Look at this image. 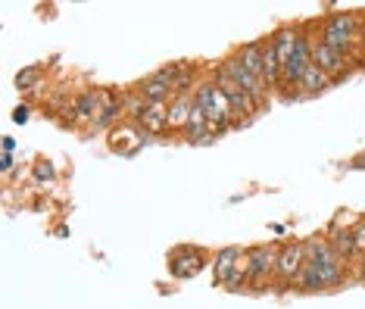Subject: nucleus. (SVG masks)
<instances>
[{
    "mask_svg": "<svg viewBox=\"0 0 365 309\" xmlns=\"http://www.w3.org/2000/svg\"><path fill=\"white\" fill-rule=\"evenodd\" d=\"M38 78H41V69H26V72H19V78H16V85H19V88H31Z\"/></svg>",
    "mask_w": 365,
    "mask_h": 309,
    "instance_id": "obj_19",
    "label": "nucleus"
},
{
    "mask_svg": "<svg viewBox=\"0 0 365 309\" xmlns=\"http://www.w3.org/2000/svg\"><path fill=\"white\" fill-rule=\"evenodd\" d=\"M359 278L365 281V260H362V265H359Z\"/></svg>",
    "mask_w": 365,
    "mask_h": 309,
    "instance_id": "obj_25",
    "label": "nucleus"
},
{
    "mask_svg": "<svg viewBox=\"0 0 365 309\" xmlns=\"http://www.w3.org/2000/svg\"><path fill=\"white\" fill-rule=\"evenodd\" d=\"M222 72H225L228 78H235L237 85L244 88L247 94H250V97L256 100V103H259V100L265 97V81L259 78V75H253V72L247 69V66L240 63V60H228V63H225V69H222Z\"/></svg>",
    "mask_w": 365,
    "mask_h": 309,
    "instance_id": "obj_5",
    "label": "nucleus"
},
{
    "mask_svg": "<svg viewBox=\"0 0 365 309\" xmlns=\"http://www.w3.org/2000/svg\"><path fill=\"white\" fill-rule=\"evenodd\" d=\"M306 269V247L303 244H284L278 250V275L287 281H300V275Z\"/></svg>",
    "mask_w": 365,
    "mask_h": 309,
    "instance_id": "obj_4",
    "label": "nucleus"
},
{
    "mask_svg": "<svg viewBox=\"0 0 365 309\" xmlns=\"http://www.w3.org/2000/svg\"><path fill=\"white\" fill-rule=\"evenodd\" d=\"M13 147H16V141L13 138H4V150H6V153H13Z\"/></svg>",
    "mask_w": 365,
    "mask_h": 309,
    "instance_id": "obj_24",
    "label": "nucleus"
},
{
    "mask_svg": "<svg viewBox=\"0 0 365 309\" xmlns=\"http://www.w3.org/2000/svg\"><path fill=\"white\" fill-rule=\"evenodd\" d=\"M0 169H4V172L13 169V156H10V153H4V160H0Z\"/></svg>",
    "mask_w": 365,
    "mask_h": 309,
    "instance_id": "obj_23",
    "label": "nucleus"
},
{
    "mask_svg": "<svg viewBox=\"0 0 365 309\" xmlns=\"http://www.w3.org/2000/svg\"><path fill=\"white\" fill-rule=\"evenodd\" d=\"M331 250L337 253V260H344V256L356 253V240H353V231H340V235L331 240Z\"/></svg>",
    "mask_w": 365,
    "mask_h": 309,
    "instance_id": "obj_17",
    "label": "nucleus"
},
{
    "mask_svg": "<svg viewBox=\"0 0 365 309\" xmlns=\"http://www.w3.org/2000/svg\"><path fill=\"white\" fill-rule=\"evenodd\" d=\"M356 166H365V156H359V160H356Z\"/></svg>",
    "mask_w": 365,
    "mask_h": 309,
    "instance_id": "obj_26",
    "label": "nucleus"
},
{
    "mask_svg": "<svg viewBox=\"0 0 365 309\" xmlns=\"http://www.w3.org/2000/svg\"><path fill=\"white\" fill-rule=\"evenodd\" d=\"M262 47H265V44H259V41H253V44H247L244 50H240V56H237V60L244 63L253 75H259V78H262Z\"/></svg>",
    "mask_w": 365,
    "mask_h": 309,
    "instance_id": "obj_14",
    "label": "nucleus"
},
{
    "mask_svg": "<svg viewBox=\"0 0 365 309\" xmlns=\"http://www.w3.org/2000/svg\"><path fill=\"white\" fill-rule=\"evenodd\" d=\"M169 269L175 278H190V275H197L203 269V253L200 250H175V253L169 256Z\"/></svg>",
    "mask_w": 365,
    "mask_h": 309,
    "instance_id": "obj_9",
    "label": "nucleus"
},
{
    "mask_svg": "<svg viewBox=\"0 0 365 309\" xmlns=\"http://www.w3.org/2000/svg\"><path fill=\"white\" fill-rule=\"evenodd\" d=\"M190 110H194V100L190 97H185V94L172 97V103H169V128H185Z\"/></svg>",
    "mask_w": 365,
    "mask_h": 309,
    "instance_id": "obj_13",
    "label": "nucleus"
},
{
    "mask_svg": "<svg viewBox=\"0 0 365 309\" xmlns=\"http://www.w3.org/2000/svg\"><path fill=\"white\" fill-rule=\"evenodd\" d=\"M215 85L222 88V94H225V100L231 103V113H235V116H247V113H253V110H256V100L247 94V91L240 88L235 78H228L225 72L219 75V81H215Z\"/></svg>",
    "mask_w": 365,
    "mask_h": 309,
    "instance_id": "obj_7",
    "label": "nucleus"
},
{
    "mask_svg": "<svg viewBox=\"0 0 365 309\" xmlns=\"http://www.w3.org/2000/svg\"><path fill=\"white\" fill-rule=\"evenodd\" d=\"M356 35H359V22H356L353 13H334L325 22V29H322V41H325L328 47L340 50V54H346V50L353 47Z\"/></svg>",
    "mask_w": 365,
    "mask_h": 309,
    "instance_id": "obj_2",
    "label": "nucleus"
},
{
    "mask_svg": "<svg viewBox=\"0 0 365 309\" xmlns=\"http://www.w3.org/2000/svg\"><path fill=\"white\" fill-rule=\"evenodd\" d=\"M353 240H356V253H365V222L353 228Z\"/></svg>",
    "mask_w": 365,
    "mask_h": 309,
    "instance_id": "obj_20",
    "label": "nucleus"
},
{
    "mask_svg": "<svg viewBox=\"0 0 365 309\" xmlns=\"http://www.w3.org/2000/svg\"><path fill=\"white\" fill-rule=\"evenodd\" d=\"M76 113L81 116V119H88V116L101 113V91H91V94H81L76 100Z\"/></svg>",
    "mask_w": 365,
    "mask_h": 309,
    "instance_id": "obj_16",
    "label": "nucleus"
},
{
    "mask_svg": "<svg viewBox=\"0 0 365 309\" xmlns=\"http://www.w3.org/2000/svg\"><path fill=\"white\" fill-rule=\"evenodd\" d=\"M194 103L203 110V116L210 119V135H215V131H225L228 122H231V103L225 100V94H222V88L215 85V81H206V85L197 88V97Z\"/></svg>",
    "mask_w": 365,
    "mask_h": 309,
    "instance_id": "obj_1",
    "label": "nucleus"
},
{
    "mask_svg": "<svg viewBox=\"0 0 365 309\" xmlns=\"http://www.w3.org/2000/svg\"><path fill=\"white\" fill-rule=\"evenodd\" d=\"M281 56H278V50H275V44H265L262 47V81L265 85H281Z\"/></svg>",
    "mask_w": 365,
    "mask_h": 309,
    "instance_id": "obj_11",
    "label": "nucleus"
},
{
    "mask_svg": "<svg viewBox=\"0 0 365 309\" xmlns=\"http://www.w3.org/2000/svg\"><path fill=\"white\" fill-rule=\"evenodd\" d=\"M122 113H125V110H122V103H110V106H103L101 116H97V125H110L113 119H119Z\"/></svg>",
    "mask_w": 365,
    "mask_h": 309,
    "instance_id": "obj_18",
    "label": "nucleus"
},
{
    "mask_svg": "<svg viewBox=\"0 0 365 309\" xmlns=\"http://www.w3.org/2000/svg\"><path fill=\"white\" fill-rule=\"evenodd\" d=\"M309 66H312V41H309V35H300L294 54H290L284 60V66H281V85H284V88L300 85Z\"/></svg>",
    "mask_w": 365,
    "mask_h": 309,
    "instance_id": "obj_3",
    "label": "nucleus"
},
{
    "mask_svg": "<svg viewBox=\"0 0 365 309\" xmlns=\"http://www.w3.org/2000/svg\"><path fill=\"white\" fill-rule=\"evenodd\" d=\"M240 256H244V250H240V247H225L219 256H215V278H219L222 285H225L228 275L235 272V265L240 263Z\"/></svg>",
    "mask_w": 365,
    "mask_h": 309,
    "instance_id": "obj_12",
    "label": "nucleus"
},
{
    "mask_svg": "<svg viewBox=\"0 0 365 309\" xmlns=\"http://www.w3.org/2000/svg\"><path fill=\"white\" fill-rule=\"evenodd\" d=\"M359 38H362V44H365V25H362V31H359Z\"/></svg>",
    "mask_w": 365,
    "mask_h": 309,
    "instance_id": "obj_27",
    "label": "nucleus"
},
{
    "mask_svg": "<svg viewBox=\"0 0 365 309\" xmlns=\"http://www.w3.org/2000/svg\"><path fill=\"white\" fill-rule=\"evenodd\" d=\"M328 85H331V75H325L315 63L309 66V69H306L303 81H300V88H303V91H309V94H315V91H325Z\"/></svg>",
    "mask_w": 365,
    "mask_h": 309,
    "instance_id": "obj_15",
    "label": "nucleus"
},
{
    "mask_svg": "<svg viewBox=\"0 0 365 309\" xmlns=\"http://www.w3.org/2000/svg\"><path fill=\"white\" fill-rule=\"evenodd\" d=\"M247 263H250V281H259L262 285V281L278 269V250H272L269 244L253 247L250 253H247Z\"/></svg>",
    "mask_w": 365,
    "mask_h": 309,
    "instance_id": "obj_6",
    "label": "nucleus"
},
{
    "mask_svg": "<svg viewBox=\"0 0 365 309\" xmlns=\"http://www.w3.org/2000/svg\"><path fill=\"white\" fill-rule=\"evenodd\" d=\"M312 63L319 66L325 75H340L344 72V66H346V56L340 54V50L328 47L325 41H315L312 44Z\"/></svg>",
    "mask_w": 365,
    "mask_h": 309,
    "instance_id": "obj_8",
    "label": "nucleus"
},
{
    "mask_svg": "<svg viewBox=\"0 0 365 309\" xmlns=\"http://www.w3.org/2000/svg\"><path fill=\"white\" fill-rule=\"evenodd\" d=\"M35 175H38V178H53V169H51V166H44V163H41L38 169H35Z\"/></svg>",
    "mask_w": 365,
    "mask_h": 309,
    "instance_id": "obj_21",
    "label": "nucleus"
},
{
    "mask_svg": "<svg viewBox=\"0 0 365 309\" xmlns=\"http://www.w3.org/2000/svg\"><path fill=\"white\" fill-rule=\"evenodd\" d=\"M140 125L147 128V135H160L169 128V106L165 103H144V110L138 113Z\"/></svg>",
    "mask_w": 365,
    "mask_h": 309,
    "instance_id": "obj_10",
    "label": "nucleus"
},
{
    "mask_svg": "<svg viewBox=\"0 0 365 309\" xmlns=\"http://www.w3.org/2000/svg\"><path fill=\"white\" fill-rule=\"evenodd\" d=\"M13 119L16 122H29V106H19V110L13 113Z\"/></svg>",
    "mask_w": 365,
    "mask_h": 309,
    "instance_id": "obj_22",
    "label": "nucleus"
}]
</instances>
